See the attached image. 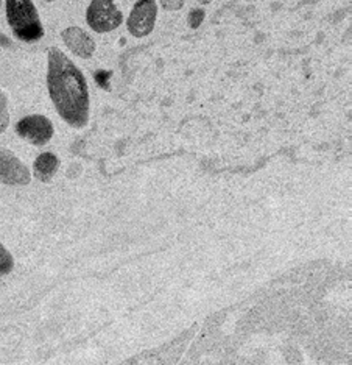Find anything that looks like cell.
Listing matches in <instances>:
<instances>
[{"instance_id":"5bb4252c","label":"cell","mask_w":352,"mask_h":365,"mask_svg":"<svg viewBox=\"0 0 352 365\" xmlns=\"http://www.w3.org/2000/svg\"><path fill=\"white\" fill-rule=\"evenodd\" d=\"M212 0H200V4H203V5H206V4H211Z\"/></svg>"},{"instance_id":"9a60e30c","label":"cell","mask_w":352,"mask_h":365,"mask_svg":"<svg viewBox=\"0 0 352 365\" xmlns=\"http://www.w3.org/2000/svg\"><path fill=\"white\" fill-rule=\"evenodd\" d=\"M47 2H53V0H47Z\"/></svg>"},{"instance_id":"4fadbf2b","label":"cell","mask_w":352,"mask_h":365,"mask_svg":"<svg viewBox=\"0 0 352 365\" xmlns=\"http://www.w3.org/2000/svg\"><path fill=\"white\" fill-rule=\"evenodd\" d=\"M11 46H13V41L8 36H5L4 33H0V47L5 48V47H11Z\"/></svg>"},{"instance_id":"8fae6325","label":"cell","mask_w":352,"mask_h":365,"mask_svg":"<svg viewBox=\"0 0 352 365\" xmlns=\"http://www.w3.org/2000/svg\"><path fill=\"white\" fill-rule=\"evenodd\" d=\"M205 18H206V11L203 10V8H195V10H192L187 16V24L190 29H198L201 24L205 22Z\"/></svg>"},{"instance_id":"2e32d148","label":"cell","mask_w":352,"mask_h":365,"mask_svg":"<svg viewBox=\"0 0 352 365\" xmlns=\"http://www.w3.org/2000/svg\"><path fill=\"white\" fill-rule=\"evenodd\" d=\"M0 4H2V2H0Z\"/></svg>"},{"instance_id":"52a82bcc","label":"cell","mask_w":352,"mask_h":365,"mask_svg":"<svg viewBox=\"0 0 352 365\" xmlns=\"http://www.w3.org/2000/svg\"><path fill=\"white\" fill-rule=\"evenodd\" d=\"M61 38L66 47L80 58H90L95 52V41L80 27H69L63 30Z\"/></svg>"},{"instance_id":"30bf717a","label":"cell","mask_w":352,"mask_h":365,"mask_svg":"<svg viewBox=\"0 0 352 365\" xmlns=\"http://www.w3.org/2000/svg\"><path fill=\"white\" fill-rule=\"evenodd\" d=\"M10 123V113H8V101L6 96L0 91V135L8 128Z\"/></svg>"},{"instance_id":"7a4b0ae2","label":"cell","mask_w":352,"mask_h":365,"mask_svg":"<svg viewBox=\"0 0 352 365\" xmlns=\"http://www.w3.org/2000/svg\"><path fill=\"white\" fill-rule=\"evenodd\" d=\"M6 19L14 36L24 43H35L44 36V27L31 0H6Z\"/></svg>"},{"instance_id":"3957f363","label":"cell","mask_w":352,"mask_h":365,"mask_svg":"<svg viewBox=\"0 0 352 365\" xmlns=\"http://www.w3.org/2000/svg\"><path fill=\"white\" fill-rule=\"evenodd\" d=\"M89 27L97 33H110L120 27L123 14L114 0H92L86 11Z\"/></svg>"},{"instance_id":"ba28073f","label":"cell","mask_w":352,"mask_h":365,"mask_svg":"<svg viewBox=\"0 0 352 365\" xmlns=\"http://www.w3.org/2000/svg\"><path fill=\"white\" fill-rule=\"evenodd\" d=\"M60 168V160H58V156L46 152L43 155H39L35 161V165H33V169H35V175L38 180L41 181H50L53 177L55 173Z\"/></svg>"},{"instance_id":"277c9868","label":"cell","mask_w":352,"mask_h":365,"mask_svg":"<svg viewBox=\"0 0 352 365\" xmlns=\"http://www.w3.org/2000/svg\"><path fill=\"white\" fill-rule=\"evenodd\" d=\"M157 18V5L155 0H139L128 16L127 27L133 36L144 38L153 31Z\"/></svg>"},{"instance_id":"6da1fadb","label":"cell","mask_w":352,"mask_h":365,"mask_svg":"<svg viewBox=\"0 0 352 365\" xmlns=\"http://www.w3.org/2000/svg\"><path fill=\"white\" fill-rule=\"evenodd\" d=\"M47 88L61 119L73 128H83L89 120V89L83 72L60 48L47 55Z\"/></svg>"},{"instance_id":"9c48e42d","label":"cell","mask_w":352,"mask_h":365,"mask_svg":"<svg viewBox=\"0 0 352 365\" xmlns=\"http://www.w3.org/2000/svg\"><path fill=\"white\" fill-rule=\"evenodd\" d=\"M13 256L10 255V252L6 250V248L0 244V277L6 275V273H10L13 270Z\"/></svg>"},{"instance_id":"7c38bea8","label":"cell","mask_w":352,"mask_h":365,"mask_svg":"<svg viewBox=\"0 0 352 365\" xmlns=\"http://www.w3.org/2000/svg\"><path fill=\"white\" fill-rule=\"evenodd\" d=\"M186 0H161V6L165 11H180Z\"/></svg>"},{"instance_id":"8992f818","label":"cell","mask_w":352,"mask_h":365,"mask_svg":"<svg viewBox=\"0 0 352 365\" xmlns=\"http://www.w3.org/2000/svg\"><path fill=\"white\" fill-rule=\"evenodd\" d=\"M31 180L30 170L18 156L0 148V182L8 186H25Z\"/></svg>"},{"instance_id":"5b68a950","label":"cell","mask_w":352,"mask_h":365,"mask_svg":"<svg viewBox=\"0 0 352 365\" xmlns=\"http://www.w3.org/2000/svg\"><path fill=\"white\" fill-rule=\"evenodd\" d=\"M16 131L22 139H27L35 145H46L55 133L53 123L41 114H33L21 119L16 125Z\"/></svg>"}]
</instances>
